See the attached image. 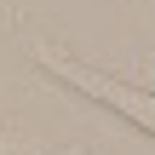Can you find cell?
Returning a JSON list of instances; mask_svg holds the SVG:
<instances>
[{"label":"cell","mask_w":155,"mask_h":155,"mask_svg":"<svg viewBox=\"0 0 155 155\" xmlns=\"http://www.w3.org/2000/svg\"><path fill=\"white\" fill-rule=\"evenodd\" d=\"M29 58H35V69H46L58 86H69L75 98L121 115L132 132L155 138V86H132V81H121V75H109V69H98V63H86V58H75V52H63V46H52V40H35Z\"/></svg>","instance_id":"1"},{"label":"cell","mask_w":155,"mask_h":155,"mask_svg":"<svg viewBox=\"0 0 155 155\" xmlns=\"http://www.w3.org/2000/svg\"><path fill=\"white\" fill-rule=\"evenodd\" d=\"M63 155H92V150H86V144H75V150H63Z\"/></svg>","instance_id":"2"}]
</instances>
